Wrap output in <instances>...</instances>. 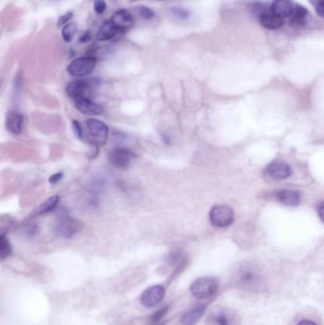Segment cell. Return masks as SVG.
<instances>
[{
    "label": "cell",
    "mask_w": 324,
    "mask_h": 325,
    "mask_svg": "<svg viewBox=\"0 0 324 325\" xmlns=\"http://www.w3.org/2000/svg\"><path fill=\"white\" fill-rule=\"evenodd\" d=\"M100 84L97 78H88L71 82L66 88L68 96L74 101L81 98H91V94Z\"/></svg>",
    "instance_id": "cell-1"
},
{
    "label": "cell",
    "mask_w": 324,
    "mask_h": 325,
    "mask_svg": "<svg viewBox=\"0 0 324 325\" xmlns=\"http://www.w3.org/2000/svg\"><path fill=\"white\" fill-rule=\"evenodd\" d=\"M219 283L212 277H204L194 281L190 286L192 296L199 300H205L212 297L218 290Z\"/></svg>",
    "instance_id": "cell-2"
},
{
    "label": "cell",
    "mask_w": 324,
    "mask_h": 325,
    "mask_svg": "<svg viewBox=\"0 0 324 325\" xmlns=\"http://www.w3.org/2000/svg\"><path fill=\"white\" fill-rule=\"evenodd\" d=\"M97 65V60L92 56H83L74 59L68 66V73L72 76L84 77L91 75Z\"/></svg>",
    "instance_id": "cell-3"
},
{
    "label": "cell",
    "mask_w": 324,
    "mask_h": 325,
    "mask_svg": "<svg viewBox=\"0 0 324 325\" xmlns=\"http://www.w3.org/2000/svg\"><path fill=\"white\" fill-rule=\"evenodd\" d=\"M209 220L216 227H226L233 223V210L227 205H215L209 212Z\"/></svg>",
    "instance_id": "cell-4"
},
{
    "label": "cell",
    "mask_w": 324,
    "mask_h": 325,
    "mask_svg": "<svg viewBox=\"0 0 324 325\" xmlns=\"http://www.w3.org/2000/svg\"><path fill=\"white\" fill-rule=\"evenodd\" d=\"M82 228V223L72 217H62L54 225L55 233L61 238L71 239Z\"/></svg>",
    "instance_id": "cell-5"
},
{
    "label": "cell",
    "mask_w": 324,
    "mask_h": 325,
    "mask_svg": "<svg viewBox=\"0 0 324 325\" xmlns=\"http://www.w3.org/2000/svg\"><path fill=\"white\" fill-rule=\"evenodd\" d=\"M91 141L96 146H104L108 136V125L100 120L89 119L87 121Z\"/></svg>",
    "instance_id": "cell-6"
},
{
    "label": "cell",
    "mask_w": 324,
    "mask_h": 325,
    "mask_svg": "<svg viewBox=\"0 0 324 325\" xmlns=\"http://www.w3.org/2000/svg\"><path fill=\"white\" fill-rule=\"evenodd\" d=\"M133 158L134 153L126 148L113 149L108 154V161L111 163V165L119 169L128 168Z\"/></svg>",
    "instance_id": "cell-7"
},
{
    "label": "cell",
    "mask_w": 324,
    "mask_h": 325,
    "mask_svg": "<svg viewBox=\"0 0 324 325\" xmlns=\"http://www.w3.org/2000/svg\"><path fill=\"white\" fill-rule=\"evenodd\" d=\"M166 290L162 285H153L144 291L141 302L146 307H153L164 300Z\"/></svg>",
    "instance_id": "cell-8"
},
{
    "label": "cell",
    "mask_w": 324,
    "mask_h": 325,
    "mask_svg": "<svg viewBox=\"0 0 324 325\" xmlns=\"http://www.w3.org/2000/svg\"><path fill=\"white\" fill-rule=\"evenodd\" d=\"M207 325H234L233 314L224 308L216 307L208 315Z\"/></svg>",
    "instance_id": "cell-9"
},
{
    "label": "cell",
    "mask_w": 324,
    "mask_h": 325,
    "mask_svg": "<svg viewBox=\"0 0 324 325\" xmlns=\"http://www.w3.org/2000/svg\"><path fill=\"white\" fill-rule=\"evenodd\" d=\"M112 25L120 31H127L133 25V18L131 13L128 10H119L111 16L109 20Z\"/></svg>",
    "instance_id": "cell-10"
},
{
    "label": "cell",
    "mask_w": 324,
    "mask_h": 325,
    "mask_svg": "<svg viewBox=\"0 0 324 325\" xmlns=\"http://www.w3.org/2000/svg\"><path fill=\"white\" fill-rule=\"evenodd\" d=\"M241 285L246 288L255 287L258 285L259 282V277L258 272L250 267V266H245L241 268L239 272V279Z\"/></svg>",
    "instance_id": "cell-11"
},
{
    "label": "cell",
    "mask_w": 324,
    "mask_h": 325,
    "mask_svg": "<svg viewBox=\"0 0 324 325\" xmlns=\"http://www.w3.org/2000/svg\"><path fill=\"white\" fill-rule=\"evenodd\" d=\"M294 11V4L291 0H273L270 6V12L284 19L290 17Z\"/></svg>",
    "instance_id": "cell-12"
},
{
    "label": "cell",
    "mask_w": 324,
    "mask_h": 325,
    "mask_svg": "<svg viewBox=\"0 0 324 325\" xmlns=\"http://www.w3.org/2000/svg\"><path fill=\"white\" fill-rule=\"evenodd\" d=\"M266 171L267 174L274 180H285L290 177L292 173L290 165L285 162H274L270 163Z\"/></svg>",
    "instance_id": "cell-13"
},
{
    "label": "cell",
    "mask_w": 324,
    "mask_h": 325,
    "mask_svg": "<svg viewBox=\"0 0 324 325\" xmlns=\"http://www.w3.org/2000/svg\"><path fill=\"white\" fill-rule=\"evenodd\" d=\"M74 105L80 113L87 115H100L103 113V107L91 100V98H81L74 101Z\"/></svg>",
    "instance_id": "cell-14"
},
{
    "label": "cell",
    "mask_w": 324,
    "mask_h": 325,
    "mask_svg": "<svg viewBox=\"0 0 324 325\" xmlns=\"http://www.w3.org/2000/svg\"><path fill=\"white\" fill-rule=\"evenodd\" d=\"M259 20L260 25L268 30H279L285 24L284 19L274 15L269 11L259 13Z\"/></svg>",
    "instance_id": "cell-15"
},
{
    "label": "cell",
    "mask_w": 324,
    "mask_h": 325,
    "mask_svg": "<svg viewBox=\"0 0 324 325\" xmlns=\"http://www.w3.org/2000/svg\"><path fill=\"white\" fill-rule=\"evenodd\" d=\"M23 125V115L17 112H10L6 117V128L12 134L17 135L21 132Z\"/></svg>",
    "instance_id": "cell-16"
},
{
    "label": "cell",
    "mask_w": 324,
    "mask_h": 325,
    "mask_svg": "<svg viewBox=\"0 0 324 325\" xmlns=\"http://www.w3.org/2000/svg\"><path fill=\"white\" fill-rule=\"evenodd\" d=\"M277 199L287 206H297L300 202V195L298 191L283 189L277 192Z\"/></svg>",
    "instance_id": "cell-17"
},
{
    "label": "cell",
    "mask_w": 324,
    "mask_h": 325,
    "mask_svg": "<svg viewBox=\"0 0 324 325\" xmlns=\"http://www.w3.org/2000/svg\"><path fill=\"white\" fill-rule=\"evenodd\" d=\"M206 310L205 305H200L190 310L189 312L185 313L181 320V325H194L199 322Z\"/></svg>",
    "instance_id": "cell-18"
},
{
    "label": "cell",
    "mask_w": 324,
    "mask_h": 325,
    "mask_svg": "<svg viewBox=\"0 0 324 325\" xmlns=\"http://www.w3.org/2000/svg\"><path fill=\"white\" fill-rule=\"evenodd\" d=\"M118 30L110 21H106L103 25L100 27L98 34H97V39L99 41H107L111 38H114L118 34Z\"/></svg>",
    "instance_id": "cell-19"
},
{
    "label": "cell",
    "mask_w": 324,
    "mask_h": 325,
    "mask_svg": "<svg viewBox=\"0 0 324 325\" xmlns=\"http://www.w3.org/2000/svg\"><path fill=\"white\" fill-rule=\"evenodd\" d=\"M58 203H59V196H57V195L52 196L51 198L45 201L39 206L37 210H36V214L37 215H43V214H46V213L51 212V211L56 208Z\"/></svg>",
    "instance_id": "cell-20"
},
{
    "label": "cell",
    "mask_w": 324,
    "mask_h": 325,
    "mask_svg": "<svg viewBox=\"0 0 324 325\" xmlns=\"http://www.w3.org/2000/svg\"><path fill=\"white\" fill-rule=\"evenodd\" d=\"M77 32V25L74 22H71L66 24L62 29V37L66 42H71Z\"/></svg>",
    "instance_id": "cell-21"
},
{
    "label": "cell",
    "mask_w": 324,
    "mask_h": 325,
    "mask_svg": "<svg viewBox=\"0 0 324 325\" xmlns=\"http://www.w3.org/2000/svg\"><path fill=\"white\" fill-rule=\"evenodd\" d=\"M308 14V11L303 6H296L294 7V11L292 15H294L293 20L295 23H298V25H301Z\"/></svg>",
    "instance_id": "cell-22"
},
{
    "label": "cell",
    "mask_w": 324,
    "mask_h": 325,
    "mask_svg": "<svg viewBox=\"0 0 324 325\" xmlns=\"http://www.w3.org/2000/svg\"><path fill=\"white\" fill-rule=\"evenodd\" d=\"M12 253V246L10 242L6 239H2L0 241V259L8 258Z\"/></svg>",
    "instance_id": "cell-23"
},
{
    "label": "cell",
    "mask_w": 324,
    "mask_h": 325,
    "mask_svg": "<svg viewBox=\"0 0 324 325\" xmlns=\"http://www.w3.org/2000/svg\"><path fill=\"white\" fill-rule=\"evenodd\" d=\"M137 13L139 14V16L142 17L144 20H150L154 16L153 11L145 6H139L137 8Z\"/></svg>",
    "instance_id": "cell-24"
},
{
    "label": "cell",
    "mask_w": 324,
    "mask_h": 325,
    "mask_svg": "<svg viewBox=\"0 0 324 325\" xmlns=\"http://www.w3.org/2000/svg\"><path fill=\"white\" fill-rule=\"evenodd\" d=\"M169 312V306H165L163 308H161L160 310H158L157 312L154 313L149 319H150V322L153 323V324H157L159 323L166 315L167 313Z\"/></svg>",
    "instance_id": "cell-25"
},
{
    "label": "cell",
    "mask_w": 324,
    "mask_h": 325,
    "mask_svg": "<svg viewBox=\"0 0 324 325\" xmlns=\"http://www.w3.org/2000/svg\"><path fill=\"white\" fill-rule=\"evenodd\" d=\"M317 13L323 17L324 15V0H309Z\"/></svg>",
    "instance_id": "cell-26"
},
{
    "label": "cell",
    "mask_w": 324,
    "mask_h": 325,
    "mask_svg": "<svg viewBox=\"0 0 324 325\" xmlns=\"http://www.w3.org/2000/svg\"><path fill=\"white\" fill-rule=\"evenodd\" d=\"M93 7L94 11L98 14L104 13L107 8V3L105 0H94L93 2Z\"/></svg>",
    "instance_id": "cell-27"
},
{
    "label": "cell",
    "mask_w": 324,
    "mask_h": 325,
    "mask_svg": "<svg viewBox=\"0 0 324 325\" xmlns=\"http://www.w3.org/2000/svg\"><path fill=\"white\" fill-rule=\"evenodd\" d=\"M72 129L74 131V134L76 135V137L79 138V139H83L84 138V133H83V129H82V126L80 125V123L74 120L72 121Z\"/></svg>",
    "instance_id": "cell-28"
},
{
    "label": "cell",
    "mask_w": 324,
    "mask_h": 325,
    "mask_svg": "<svg viewBox=\"0 0 324 325\" xmlns=\"http://www.w3.org/2000/svg\"><path fill=\"white\" fill-rule=\"evenodd\" d=\"M72 13H67L63 14L62 16L59 17L58 21H57V27H62L63 25H66L72 18Z\"/></svg>",
    "instance_id": "cell-29"
},
{
    "label": "cell",
    "mask_w": 324,
    "mask_h": 325,
    "mask_svg": "<svg viewBox=\"0 0 324 325\" xmlns=\"http://www.w3.org/2000/svg\"><path fill=\"white\" fill-rule=\"evenodd\" d=\"M36 230H37V227L36 225H27L26 227H24V234L27 235L28 237H33L36 233Z\"/></svg>",
    "instance_id": "cell-30"
},
{
    "label": "cell",
    "mask_w": 324,
    "mask_h": 325,
    "mask_svg": "<svg viewBox=\"0 0 324 325\" xmlns=\"http://www.w3.org/2000/svg\"><path fill=\"white\" fill-rule=\"evenodd\" d=\"M171 11L174 15L178 16L179 18H185L188 16V12H186L185 10H183L181 8H174Z\"/></svg>",
    "instance_id": "cell-31"
},
{
    "label": "cell",
    "mask_w": 324,
    "mask_h": 325,
    "mask_svg": "<svg viewBox=\"0 0 324 325\" xmlns=\"http://www.w3.org/2000/svg\"><path fill=\"white\" fill-rule=\"evenodd\" d=\"M62 178H63V173L62 172H57V173L51 176L49 181L52 185H56L58 182H60L62 180Z\"/></svg>",
    "instance_id": "cell-32"
},
{
    "label": "cell",
    "mask_w": 324,
    "mask_h": 325,
    "mask_svg": "<svg viewBox=\"0 0 324 325\" xmlns=\"http://www.w3.org/2000/svg\"><path fill=\"white\" fill-rule=\"evenodd\" d=\"M91 34L89 32H87L85 35H83L81 38H80V41L81 42H88L89 40H91Z\"/></svg>",
    "instance_id": "cell-33"
},
{
    "label": "cell",
    "mask_w": 324,
    "mask_h": 325,
    "mask_svg": "<svg viewBox=\"0 0 324 325\" xmlns=\"http://www.w3.org/2000/svg\"><path fill=\"white\" fill-rule=\"evenodd\" d=\"M298 325H317L315 323H313L311 321H302L300 322Z\"/></svg>",
    "instance_id": "cell-34"
},
{
    "label": "cell",
    "mask_w": 324,
    "mask_h": 325,
    "mask_svg": "<svg viewBox=\"0 0 324 325\" xmlns=\"http://www.w3.org/2000/svg\"><path fill=\"white\" fill-rule=\"evenodd\" d=\"M6 232L7 231L5 228H0V241L6 237Z\"/></svg>",
    "instance_id": "cell-35"
},
{
    "label": "cell",
    "mask_w": 324,
    "mask_h": 325,
    "mask_svg": "<svg viewBox=\"0 0 324 325\" xmlns=\"http://www.w3.org/2000/svg\"><path fill=\"white\" fill-rule=\"evenodd\" d=\"M323 210H324V203H321V205H320V207H319V213H320V217L322 218V220H323V218H324V213H323Z\"/></svg>",
    "instance_id": "cell-36"
},
{
    "label": "cell",
    "mask_w": 324,
    "mask_h": 325,
    "mask_svg": "<svg viewBox=\"0 0 324 325\" xmlns=\"http://www.w3.org/2000/svg\"><path fill=\"white\" fill-rule=\"evenodd\" d=\"M2 85H3V80L0 79V90H1V88H2Z\"/></svg>",
    "instance_id": "cell-37"
},
{
    "label": "cell",
    "mask_w": 324,
    "mask_h": 325,
    "mask_svg": "<svg viewBox=\"0 0 324 325\" xmlns=\"http://www.w3.org/2000/svg\"><path fill=\"white\" fill-rule=\"evenodd\" d=\"M165 325V324H160V325Z\"/></svg>",
    "instance_id": "cell-38"
},
{
    "label": "cell",
    "mask_w": 324,
    "mask_h": 325,
    "mask_svg": "<svg viewBox=\"0 0 324 325\" xmlns=\"http://www.w3.org/2000/svg\"><path fill=\"white\" fill-rule=\"evenodd\" d=\"M130 1H136V0H130Z\"/></svg>",
    "instance_id": "cell-39"
}]
</instances>
